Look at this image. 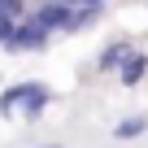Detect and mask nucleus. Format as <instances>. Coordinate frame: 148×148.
<instances>
[{"instance_id": "7ed1b4c3", "label": "nucleus", "mask_w": 148, "mask_h": 148, "mask_svg": "<svg viewBox=\"0 0 148 148\" xmlns=\"http://www.w3.org/2000/svg\"><path fill=\"white\" fill-rule=\"evenodd\" d=\"M74 9H79V0H39L31 13L57 35V31H74Z\"/></svg>"}, {"instance_id": "6e6552de", "label": "nucleus", "mask_w": 148, "mask_h": 148, "mask_svg": "<svg viewBox=\"0 0 148 148\" xmlns=\"http://www.w3.org/2000/svg\"><path fill=\"white\" fill-rule=\"evenodd\" d=\"M13 26H18V13H9V9H5V0H0V48H9Z\"/></svg>"}, {"instance_id": "0eeeda50", "label": "nucleus", "mask_w": 148, "mask_h": 148, "mask_svg": "<svg viewBox=\"0 0 148 148\" xmlns=\"http://www.w3.org/2000/svg\"><path fill=\"white\" fill-rule=\"evenodd\" d=\"M100 13H105V5H79V9H74V31L96 26V22H100Z\"/></svg>"}, {"instance_id": "f03ea898", "label": "nucleus", "mask_w": 148, "mask_h": 148, "mask_svg": "<svg viewBox=\"0 0 148 148\" xmlns=\"http://www.w3.org/2000/svg\"><path fill=\"white\" fill-rule=\"evenodd\" d=\"M48 39H52V31H48L35 13H26V18H18V26H13L9 52H44V48H48Z\"/></svg>"}, {"instance_id": "1a4fd4ad", "label": "nucleus", "mask_w": 148, "mask_h": 148, "mask_svg": "<svg viewBox=\"0 0 148 148\" xmlns=\"http://www.w3.org/2000/svg\"><path fill=\"white\" fill-rule=\"evenodd\" d=\"M79 5H109V0H79Z\"/></svg>"}, {"instance_id": "f257e3e1", "label": "nucleus", "mask_w": 148, "mask_h": 148, "mask_svg": "<svg viewBox=\"0 0 148 148\" xmlns=\"http://www.w3.org/2000/svg\"><path fill=\"white\" fill-rule=\"evenodd\" d=\"M48 105H52V87L44 79H22V83H9L5 92H0V113H5V118L35 122Z\"/></svg>"}, {"instance_id": "20e7f679", "label": "nucleus", "mask_w": 148, "mask_h": 148, "mask_svg": "<svg viewBox=\"0 0 148 148\" xmlns=\"http://www.w3.org/2000/svg\"><path fill=\"white\" fill-rule=\"evenodd\" d=\"M144 79H148V52L131 48V52H126V61L118 65V83H122V87H139Z\"/></svg>"}, {"instance_id": "39448f33", "label": "nucleus", "mask_w": 148, "mask_h": 148, "mask_svg": "<svg viewBox=\"0 0 148 148\" xmlns=\"http://www.w3.org/2000/svg\"><path fill=\"white\" fill-rule=\"evenodd\" d=\"M131 48H135L131 39H113V44H105V48H100V57H96V70H100V74H118V65L126 61V52H131Z\"/></svg>"}, {"instance_id": "9d476101", "label": "nucleus", "mask_w": 148, "mask_h": 148, "mask_svg": "<svg viewBox=\"0 0 148 148\" xmlns=\"http://www.w3.org/2000/svg\"><path fill=\"white\" fill-rule=\"evenodd\" d=\"M35 148H61V144H35Z\"/></svg>"}, {"instance_id": "423d86ee", "label": "nucleus", "mask_w": 148, "mask_h": 148, "mask_svg": "<svg viewBox=\"0 0 148 148\" xmlns=\"http://www.w3.org/2000/svg\"><path fill=\"white\" fill-rule=\"evenodd\" d=\"M144 131H148V113H131V118H122L109 135H113L118 144H131V139H139Z\"/></svg>"}]
</instances>
